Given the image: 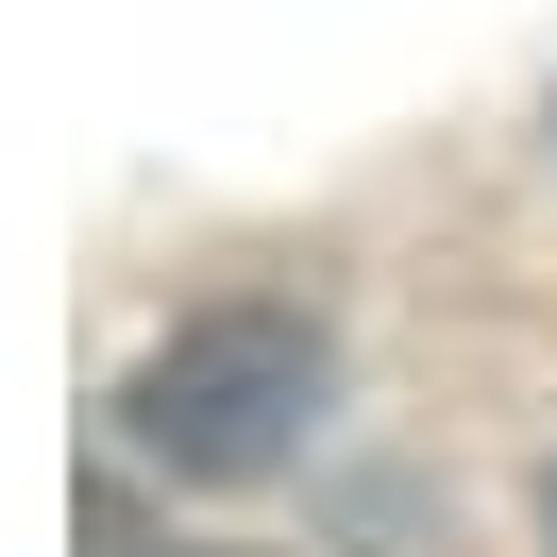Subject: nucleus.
I'll use <instances>...</instances> for the list:
<instances>
[{
  "mask_svg": "<svg viewBox=\"0 0 557 557\" xmlns=\"http://www.w3.org/2000/svg\"><path fill=\"white\" fill-rule=\"evenodd\" d=\"M321 388H338V355H321L305 305H203V321H170L136 355L119 440L152 473H186V490H253V473H287L321 440Z\"/></svg>",
  "mask_w": 557,
  "mask_h": 557,
  "instance_id": "1",
  "label": "nucleus"
},
{
  "mask_svg": "<svg viewBox=\"0 0 557 557\" xmlns=\"http://www.w3.org/2000/svg\"><path fill=\"white\" fill-rule=\"evenodd\" d=\"M541 523H557V473H541Z\"/></svg>",
  "mask_w": 557,
  "mask_h": 557,
  "instance_id": "2",
  "label": "nucleus"
}]
</instances>
